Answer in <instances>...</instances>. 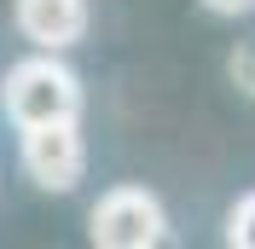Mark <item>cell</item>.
<instances>
[{"label":"cell","mask_w":255,"mask_h":249,"mask_svg":"<svg viewBox=\"0 0 255 249\" xmlns=\"http://www.w3.org/2000/svg\"><path fill=\"white\" fill-rule=\"evenodd\" d=\"M0 105L17 127H35V122H64V116H81V76L58 52H41L35 58H17L0 81Z\"/></svg>","instance_id":"1"},{"label":"cell","mask_w":255,"mask_h":249,"mask_svg":"<svg viewBox=\"0 0 255 249\" xmlns=\"http://www.w3.org/2000/svg\"><path fill=\"white\" fill-rule=\"evenodd\" d=\"M87 238L99 249H157L168 244V209L151 186H111L87 215Z\"/></svg>","instance_id":"2"},{"label":"cell","mask_w":255,"mask_h":249,"mask_svg":"<svg viewBox=\"0 0 255 249\" xmlns=\"http://www.w3.org/2000/svg\"><path fill=\"white\" fill-rule=\"evenodd\" d=\"M17 162L41 191H76L81 174H87V139H81V116H64V122H35L17 127Z\"/></svg>","instance_id":"3"},{"label":"cell","mask_w":255,"mask_h":249,"mask_svg":"<svg viewBox=\"0 0 255 249\" xmlns=\"http://www.w3.org/2000/svg\"><path fill=\"white\" fill-rule=\"evenodd\" d=\"M87 0H12V23L17 35L41 52H70L87 35Z\"/></svg>","instance_id":"4"},{"label":"cell","mask_w":255,"mask_h":249,"mask_svg":"<svg viewBox=\"0 0 255 249\" xmlns=\"http://www.w3.org/2000/svg\"><path fill=\"white\" fill-rule=\"evenodd\" d=\"M226 244L232 249H255V191H244L226 209Z\"/></svg>","instance_id":"5"},{"label":"cell","mask_w":255,"mask_h":249,"mask_svg":"<svg viewBox=\"0 0 255 249\" xmlns=\"http://www.w3.org/2000/svg\"><path fill=\"white\" fill-rule=\"evenodd\" d=\"M226 76H232V87H238V93L255 99V35H244L238 47L226 52Z\"/></svg>","instance_id":"6"},{"label":"cell","mask_w":255,"mask_h":249,"mask_svg":"<svg viewBox=\"0 0 255 249\" xmlns=\"http://www.w3.org/2000/svg\"><path fill=\"white\" fill-rule=\"evenodd\" d=\"M203 6H209L215 17H250V12H255V0H203Z\"/></svg>","instance_id":"7"}]
</instances>
